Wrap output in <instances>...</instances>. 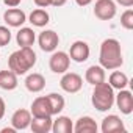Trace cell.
Instances as JSON below:
<instances>
[{
    "instance_id": "cell-31",
    "label": "cell",
    "mask_w": 133,
    "mask_h": 133,
    "mask_svg": "<svg viewBox=\"0 0 133 133\" xmlns=\"http://www.w3.org/2000/svg\"><path fill=\"white\" fill-rule=\"evenodd\" d=\"M66 2H68V0H52V5L58 8V6H63Z\"/></svg>"
},
{
    "instance_id": "cell-19",
    "label": "cell",
    "mask_w": 133,
    "mask_h": 133,
    "mask_svg": "<svg viewBox=\"0 0 133 133\" xmlns=\"http://www.w3.org/2000/svg\"><path fill=\"white\" fill-rule=\"evenodd\" d=\"M16 41L21 47H31L36 41V36H35V31L28 27H24L17 31L16 35Z\"/></svg>"
},
{
    "instance_id": "cell-13",
    "label": "cell",
    "mask_w": 133,
    "mask_h": 133,
    "mask_svg": "<svg viewBox=\"0 0 133 133\" xmlns=\"http://www.w3.org/2000/svg\"><path fill=\"white\" fill-rule=\"evenodd\" d=\"M30 122H31V113L28 110H16L14 114L11 116V125L14 130H25L30 127Z\"/></svg>"
},
{
    "instance_id": "cell-20",
    "label": "cell",
    "mask_w": 133,
    "mask_h": 133,
    "mask_svg": "<svg viewBox=\"0 0 133 133\" xmlns=\"http://www.w3.org/2000/svg\"><path fill=\"white\" fill-rule=\"evenodd\" d=\"M52 117H33L30 122V128L35 133H49L52 131Z\"/></svg>"
},
{
    "instance_id": "cell-25",
    "label": "cell",
    "mask_w": 133,
    "mask_h": 133,
    "mask_svg": "<svg viewBox=\"0 0 133 133\" xmlns=\"http://www.w3.org/2000/svg\"><path fill=\"white\" fill-rule=\"evenodd\" d=\"M10 41H11V31H10V28L0 25V47L8 45Z\"/></svg>"
},
{
    "instance_id": "cell-24",
    "label": "cell",
    "mask_w": 133,
    "mask_h": 133,
    "mask_svg": "<svg viewBox=\"0 0 133 133\" xmlns=\"http://www.w3.org/2000/svg\"><path fill=\"white\" fill-rule=\"evenodd\" d=\"M121 25L125 30H133V10H125L121 16Z\"/></svg>"
},
{
    "instance_id": "cell-14",
    "label": "cell",
    "mask_w": 133,
    "mask_h": 133,
    "mask_svg": "<svg viewBox=\"0 0 133 133\" xmlns=\"http://www.w3.org/2000/svg\"><path fill=\"white\" fill-rule=\"evenodd\" d=\"M99 127L96 124V121L91 116H83L80 117L75 125H74V131L75 133H97Z\"/></svg>"
},
{
    "instance_id": "cell-28",
    "label": "cell",
    "mask_w": 133,
    "mask_h": 133,
    "mask_svg": "<svg viewBox=\"0 0 133 133\" xmlns=\"http://www.w3.org/2000/svg\"><path fill=\"white\" fill-rule=\"evenodd\" d=\"M116 3H119L121 6L130 8V6H133V0H116Z\"/></svg>"
},
{
    "instance_id": "cell-5",
    "label": "cell",
    "mask_w": 133,
    "mask_h": 133,
    "mask_svg": "<svg viewBox=\"0 0 133 133\" xmlns=\"http://www.w3.org/2000/svg\"><path fill=\"white\" fill-rule=\"evenodd\" d=\"M59 86L63 91L69 92V94H75L82 89L83 86V78L82 75L75 74V72H64L61 80H59Z\"/></svg>"
},
{
    "instance_id": "cell-21",
    "label": "cell",
    "mask_w": 133,
    "mask_h": 133,
    "mask_svg": "<svg viewBox=\"0 0 133 133\" xmlns=\"http://www.w3.org/2000/svg\"><path fill=\"white\" fill-rule=\"evenodd\" d=\"M28 21H30L31 25H35V27H45V25L50 22V16H49V13H47L45 10L38 8V10L31 11Z\"/></svg>"
},
{
    "instance_id": "cell-8",
    "label": "cell",
    "mask_w": 133,
    "mask_h": 133,
    "mask_svg": "<svg viewBox=\"0 0 133 133\" xmlns=\"http://www.w3.org/2000/svg\"><path fill=\"white\" fill-rule=\"evenodd\" d=\"M33 117H52L53 113H52V107H50V102L47 99V96H41V97H36L31 103V111Z\"/></svg>"
},
{
    "instance_id": "cell-3",
    "label": "cell",
    "mask_w": 133,
    "mask_h": 133,
    "mask_svg": "<svg viewBox=\"0 0 133 133\" xmlns=\"http://www.w3.org/2000/svg\"><path fill=\"white\" fill-rule=\"evenodd\" d=\"M91 102L97 111H108L114 105V89L110 86V83H99L94 85Z\"/></svg>"
},
{
    "instance_id": "cell-11",
    "label": "cell",
    "mask_w": 133,
    "mask_h": 133,
    "mask_svg": "<svg viewBox=\"0 0 133 133\" xmlns=\"http://www.w3.org/2000/svg\"><path fill=\"white\" fill-rule=\"evenodd\" d=\"M100 130H102V133H119V131H125V127H124V122L119 116L108 114L102 121Z\"/></svg>"
},
{
    "instance_id": "cell-22",
    "label": "cell",
    "mask_w": 133,
    "mask_h": 133,
    "mask_svg": "<svg viewBox=\"0 0 133 133\" xmlns=\"http://www.w3.org/2000/svg\"><path fill=\"white\" fill-rule=\"evenodd\" d=\"M108 83L113 89H124L128 85V77L121 71H114V72H111V75L108 78Z\"/></svg>"
},
{
    "instance_id": "cell-16",
    "label": "cell",
    "mask_w": 133,
    "mask_h": 133,
    "mask_svg": "<svg viewBox=\"0 0 133 133\" xmlns=\"http://www.w3.org/2000/svg\"><path fill=\"white\" fill-rule=\"evenodd\" d=\"M25 88L30 92H41L45 88V78H44V75H41L38 72L30 74L25 78Z\"/></svg>"
},
{
    "instance_id": "cell-15",
    "label": "cell",
    "mask_w": 133,
    "mask_h": 133,
    "mask_svg": "<svg viewBox=\"0 0 133 133\" xmlns=\"http://www.w3.org/2000/svg\"><path fill=\"white\" fill-rule=\"evenodd\" d=\"M85 80L89 83V85H99V83H103L105 82V69L102 66H89L86 69V74H85Z\"/></svg>"
},
{
    "instance_id": "cell-29",
    "label": "cell",
    "mask_w": 133,
    "mask_h": 133,
    "mask_svg": "<svg viewBox=\"0 0 133 133\" xmlns=\"http://www.w3.org/2000/svg\"><path fill=\"white\" fill-rule=\"evenodd\" d=\"M5 111H6V105H5V100L0 97V119L5 116Z\"/></svg>"
},
{
    "instance_id": "cell-12",
    "label": "cell",
    "mask_w": 133,
    "mask_h": 133,
    "mask_svg": "<svg viewBox=\"0 0 133 133\" xmlns=\"http://www.w3.org/2000/svg\"><path fill=\"white\" fill-rule=\"evenodd\" d=\"M3 21H5V24H8L10 27L17 28V27H22V25L27 22V16H25V13H24L22 10H19V8H10V10H6V11L3 13Z\"/></svg>"
},
{
    "instance_id": "cell-30",
    "label": "cell",
    "mask_w": 133,
    "mask_h": 133,
    "mask_svg": "<svg viewBox=\"0 0 133 133\" xmlns=\"http://www.w3.org/2000/svg\"><path fill=\"white\" fill-rule=\"evenodd\" d=\"M91 2H92V0H75V3H77L78 6H88Z\"/></svg>"
},
{
    "instance_id": "cell-10",
    "label": "cell",
    "mask_w": 133,
    "mask_h": 133,
    "mask_svg": "<svg viewBox=\"0 0 133 133\" xmlns=\"http://www.w3.org/2000/svg\"><path fill=\"white\" fill-rule=\"evenodd\" d=\"M114 102H116V105L122 114H130L133 111V96L125 88L119 89V94L114 96Z\"/></svg>"
},
{
    "instance_id": "cell-27",
    "label": "cell",
    "mask_w": 133,
    "mask_h": 133,
    "mask_svg": "<svg viewBox=\"0 0 133 133\" xmlns=\"http://www.w3.org/2000/svg\"><path fill=\"white\" fill-rule=\"evenodd\" d=\"M21 2L22 0H3V3L6 6H10V8H16L17 5H21Z\"/></svg>"
},
{
    "instance_id": "cell-18",
    "label": "cell",
    "mask_w": 133,
    "mask_h": 133,
    "mask_svg": "<svg viewBox=\"0 0 133 133\" xmlns=\"http://www.w3.org/2000/svg\"><path fill=\"white\" fill-rule=\"evenodd\" d=\"M0 88L13 91L17 88V75L13 71H0Z\"/></svg>"
},
{
    "instance_id": "cell-7",
    "label": "cell",
    "mask_w": 133,
    "mask_h": 133,
    "mask_svg": "<svg viewBox=\"0 0 133 133\" xmlns=\"http://www.w3.org/2000/svg\"><path fill=\"white\" fill-rule=\"evenodd\" d=\"M38 42H39V47L42 52H55L59 44V36L53 30H44L39 35Z\"/></svg>"
},
{
    "instance_id": "cell-9",
    "label": "cell",
    "mask_w": 133,
    "mask_h": 133,
    "mask_svg": "<svg viewBox=\"0 0 133 133\" xmlns=\"http://www.w3.org/2000/svg\"><path fill=\"white\" fill-rule=\"evenodd\" d=\"M89 45L85 42V41H75L72 45H71V50H69V58L75 63H85L88 58H89Z\"/></svg>"
},
{
    "instance_id": "cell-26",
    "label": "cell",
    "mask_w": 133,
    "mask_h": 133,
    "mask_svg": "<svg viewBox=\"0 0 133 133\" xmlns=\"http://www.w3.org/2000/svg\"><path fill=\"white\" fill-rule=\"evenodd\" d=\"M33 2H35V5L39 6V8H47V6L52 5V0H33Z\"/></svg>"
},
{
    "instance_id": "cell-23",
    "label": "cell",
    "mask_w": 133,
    "mask_h": 133,
    "mask_svg": "<svg viewBox=\"0 0 133 133\" xmlns=\"http://www.w3.org/2000/svg\"><path fill=\"white\" fill-rule=\"evenodd\" d=\"M47 99H49V102H50V107H52V113H53V114H59V113L64 110L66 102H64V97H63V96H59V94H56V92H50V94L47 96Z\"/></svg>"
},
{
    "instance_id": "cell-6",
    "label": "cell",
    "mask_w": 133,
    "mask_h": 133,
    "mask_svg": "<svg viewBox=\"0 0 133 133\" xmlns=\"http://www.w3.org/2000/svg\"><path fill=\"white\" fill-rule=\"evenodd\" d=\"M94 16L100 21H111L116 16V3L113 0H97L94 5Z\"/></svg>"
},
{
    "instance_id": "cell-2",
    "label": "cell",
    "mask_w": 133,
    "mask_h": 133,
    "mask_svg": "<svg viewBox=\"0 0 133 133\" xmlns=\"http://www.w3.org/2000/svg\"><path fill=\"white\" fill-rule=\"evenodd\" d=\"M36 64V53L31 47H21L19 50L13 52L8 58V68L16 75L27 74Z\"/></svg>"
},
{
    "instance_id": "cell-4",
    "label": "cell",
    "mask_w": 133,
    "mask_h": 133,
    "mask_svg": "<svg viewBox=\"0 0 133 133\" xmlns=\"http://www.w3.org/2000/svg\"><path fill=\"white\" fill-rule=\"evenodd\" d=\"M71 58L66 52H53V55L49 59V68L53 74H64L69 71Z\"/></svg>"
},
{
    "instance_id": "cell-17",
    "label": "cell",
    "mask_w": 133,
    "mask_h": 133,
    "mask_svg": "<svg viewBox=\"0 0 133 133\" xmlns=\"http://www.w3.org/2000/svg\"><path fill=\"white\" fill-rule=\"evenodd\" d=\"M52 131L53 133H72L74 131V124H72L71 117L58 116L52 122Z\"/></svg>"
},
{
    "instance_id": "cell-1",
    "label": "cell",
    "mask_w": 133,
    "mask_h": 133,
    "mask_svg": "<svg viewBox=\"0 0 133 133\" xmlns=\"http://www.w3.org/2000/svg\"><path fill=\"white\" fill-rule=\"evenodd\" d=\"M99 63L103 69L114 71L119 69L124 64L122 58V49L121 42L114 38H108L100 44V53H99Z\"/></svg>"
},
{
    "instance_id": "cell-32",
    "label": "cell",
    "mask_w": 133,
    "mask_h": 133,
    "mask_svg": "<svg viewBox=\"0 0 133 133\" xmlns=\"http://www.w3.org/2000/svg\"><path fill=\"white\" fill-rule=\"evenodd\" d=\"M14 131H16L14 128H3L2 130V133H14Z\"/></svg>"
}]
</instances>
